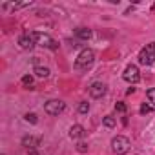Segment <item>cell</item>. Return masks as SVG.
<instances>
[{"label":"cell","mask_w":155,"mask_h":155,"mask_svg":"<svg viewBox=\"0 0 155 155\" xmlns=\"http://www.w3.org/2000/svg\"><path fill=\"white\" fill-rule=\"evenodd\" d=\"M146 97H148V101L155 106V88H151V90H148L146 91Z\"/></svg>","instance_id":"cell-15"},{"label":"cell","mask_w":155,"mask_h":155,"mask_svg":"<svg viewBox=\"0 0 155 155\" xmlns=\"http://www.w3.org/2000/svg\"><path fill=\"white\" fill-rule=\"evenodd\" d=\"M77 150H79V151H88V144L86 142H79V144H77Z\"/></svg>","instance_id":"cell-20"},{"label":"cell","mask_w":155,"mask_h":155,"mask_svg":"<svg viewBox=\"0 0 155 155\" xmlns=\"http://www.w3.org/2000/svg\"><path fill=\"white\" fill-rule=\"evenodd\" d=\"M22 84L24 86H33V77L31 75H24L22 77Z\"/></svg>","instance_id":"cell-16"},{"label":"cell","mask_w":155,"mask_h":155,"mask_svg":"<svg viewBox=\"0 0 155 155\" xmlns=\"http://www.w3.org/2000/svg\"><path fill=\"white\" fill-rule=\"evenodd\" d=\"M24 119H26L28 122H31V124H37V122H38V119H37V115H35V113H26V115H24Z\"/></svg>","instance_id":"cell-14"},{"label":"cell","mask_w":155,"mask_h":155,"mask_svg":"<svg viewBox=\"0 0 155 155\" xmlns=\"http://www.w3.org/2000/svg\"><path fill=\"white\" fill-rule=\"evenodd\" d=\"M84 135H86V130H84L81 124L71 126V130H69V137H71V139H82Z\"/></svg>","instance_id":"cell-9"},{"label":"cell","mask_w":155,"mask_h":155,"mask_svg":"<svg viewBox=\"0 0 155 155\" xmlns=\"http://www.w3.org/2000/svg\"><path fill=\"white\" fill-rule=\"evenodd\" d=\"M151 110H153V108H151V106H150V104H142V106H140V110H139V111H140V113H142V115H146V113H151Z\"/></svg>","instance_id":"cell-19"},{"label":"cell","mask_w":155,"mask_h":155,"mask_svg":"<svg viewBox=\"0 0 155 155\" xmlns=\"http://www.w3.org/2000/svg\"><path fill=\"white\" fill-rule=\"evenodd\" d=\"M93 62H95V53H93V49L86 48V49H82V51L79 53V57H77L75 68H77V69H88Z\"/></svg>","instance_id":"cell-1"},{"label":"cell","mask_w":155,"mask_h":155,"mask_svg":"<svg viewBox=\"0 0 155 155\" xmlns=\"http://www.w3.org/2000/svg\"><path fill=\"white\" fill-rule=\"evenodd\" d=\"M18 46L22 49H33L35 48V40L31 38V33H24L20 38H18Z\"/></svg>","instance_id":"cell-8"},{"label":"cell","mask_w":155,"mask_h":155,"mask_svg":"<svg viewBox=\"0 0 155 155\" xmlns=\"http://www.w3.org/2000/svg\"><path fill=\"white\" fill-rule=\"evenodd\" d=\"M153 9H155V6H153Z\"/></svg>","instance_id":"cell-22"},{"label":"cell","mask_w":155,"mask_h":155,"mask_svg":"<svg viewBox=\"0 0 155 155\" xmlns=\"http://www.w3.org/2000/svg\"><path fill=\"white\" fill-rule=\"evenodd\" d=\"M35 75L37 77H42V79H48V77H49V69L48 68H42V66H37L35 68Z\"/></svg>","instance_id":"cell-12"},{"label":"cell","mask_w":155,"mask_h":155,"mask_svg":"<svg viewBox=\"0 0 155 155\" xmlns=\"http://www.w3.org/2000/svg\"><path fill=\"white\" fill-rule=\"evenodd\" d=\"M75 35L79 37V38H82V40H90L91 38V31L86 29V28H79V29L75 31Z\"/></svg>","instance_id":"cell-11"},{"label":"cell","mask_w":155,"mask_h":155,"mask_svg":"<svg viewBox=\"0 0 155 155\" xmlns=\"http://www.w3.org/2000/svg\"><path fill=\"white\" fill-rule=\"evenodd\" d=\"M64 110H66V104H64L62 101H57V99L48 101V102L44 104V111H46L48 115H60Z\"/></svg>","instance_id":"cell-5"},{"label":"cell","mask_w":155,"mask_h":155,"mask_svg":"<svg viewBox=\"0 0 155 155\" xmlns=\"http://www.w3.org/2000/svg\"><path fill=\"white\" fill-rule=\"evenodd\" d=\"M90 111V104L88 102H81L79 104V113H88Z\"/></svg>","instance_id":"cell-17"},{"label":"cell","mask_w":155,"mask_h":155,"mask_svg":"<svg viewBox=\"0 0 155 155\" xmlns=\"http://www.w3.org/2000/svg\"><path fill=\"white\" fill-rule=\"evenodd\" d=\"M31 38L35 40V44H38V46H42V48H48V49H58V42L57 40H53L49 35H46V33H40V31H31Z\"/></svg>","instance_id":"cell-2"},{"label":"cell","mask_w":155,"mask_h":155,"mask_svg":"<svg viewBox=\"0 0 155 155\" xmlns=\"http://www.w3.org/2000/svg\"><path fill=\"white\" fill-rule=\"evenodd\" d=\"M130 148H131V142H130V139L124 137V135H117V137L111 140V150H113L117 155H124V153H128Z\"/></svg>","instance_id":"cell-4"},{"label":"cell","mask_w":155,"mask_h":155,"mask_svg":"<svg viewBox=\"0 0 155 155\" xmlns=\"http://www.w3.org/2000/svg\"><path fill=\"white\" fill-rule=\"evenodd\" d=\"M38 142H40V139H33V137H24V139H22V144H24L28 150H35V148L38 146Z\"/></svg>","instance_id":"cell-10"},{"label":"cell","mask_w":155,"mask_h":155,"mask_svg":"<svg viewBox=\"0 0 155 155\" xmlns=\"http://www.w3.org/2000/svg\"><path fill=\"white\" fill-rule=\"evenodd\" d=\"M88 91H90V97H91V99H101V97L106 95V86H104L102 82H93V84L88 88Z\"/></svg>","instance_id":"cell-7"},{"label":"cell","mask_w":155,"mask_h":155,"mask_svg":"<svg viewBox=\"0 0 155 155\" xmlns=\"http://www.w3.org/2000/svg\"><path fill=\"white\" fill-rule=\"evenodd\" d=\"M115 110H117L119 113H126V110H128V108H126V104H124V102H117V104H115Z\"/></svg>","instance_id":"cell-18"},{"label":"cell","mask_w":155,"mask_h":155,"mask_svg":"<svg viewBox=\"0 0 155 155\" xmlns=\"http://www.w3.org/2000/svg\"><path fill=\"white\" fill-rule=\"evenodd\" d=\"M122 77H124V81H126V82H130V84H137V82L140 81V73H139V68H137V66H133V64L126 66V69H124Z\"/></svg>","instance_id":"cell-6"},{"label":"cell","mask_w":155,"mask_h":155,"mask_svg":"<svg viewBox=\"0 0 155 155\" xmlns=\"http://www.w3.org/2000/svg\"><path fill=\"white\" fill-rule=\"evenodd\" d=\"M102 124H104L106 128H113V126L117 124V119H115L113 115H106V117L102 119Z\"/></svg>","instance_id":"cell-13"},{"label":"cell","mask_w":155,"mask_h":155,"mask_svg":"<svg viewBox=\"0 0 155 155\" xmlns=\"http://www.w3.org/2000/svg\"><path fill=\"white\" fill-rule=\"evenodd\" d=\"M29 155H38V153H37L35 150H29Z\"/></svg>","instance_id":"cell-21"},{"label":"cell","mask_w":155,"mask_h":155,"mask_svg":"<svg viewBox=\"0 0 155 155\" xmlns=\"http://www.w3.org/2000/svg\"><path fill=\"white\" fill-rule=\"evenodd\" d=\"M139 62H140L142 66H151V64L155 62V42H150V44H146V46L140 49V53H139Z\"/></svg>","instance_id":"cell-3"}]
</instances>
